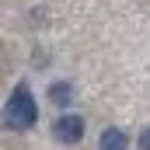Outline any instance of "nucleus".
Returning a JSON list of instances; mask_svg holds the SVG:
<instances>
[{
  "label": "nucleus",
  "instance_id": "obj_3",
  "mask_svg": "<svg viewBox=\"0 0 150 150\" xmlns=\"http://www.w3.org/2000/svg\"><path fill=\"white\" fill-rule=\"evenodd\" d=\"M98 150H129V136L119 129V126H108L98 140Z\"/></svg>",
  "mask_w": 150,
  "mask_h": 150
},
{
  "label": "nucleus",
  "instance_id": "obj_1",
  "mask_svg": "<svg viewBox=\"0 0 150 150\" xmlns=\"http://www.w3.org/2000/svg\"><path fill=\"white\" fill-rule=\"evenodd\" d=\"M35 119H38V105L32 98V91L25 84H18L11 91V98H7V126L11 129H32Z\"/></svg>",
  "mask_w": 150,
  "mask_h": 150
},
{
  "label": "nucleus",
  "instance_id": "obj_5",
  "mask_svg": "<svg viewBox=\"0 0 150 150\" xmlns=\"http://www.w3.org/2000/svg\"><path fill=\"white\" fill-rule=\"evenodd\" d=\"M140 150H150V126L140 133Z\"/></svg>",
  "mask_w": 150,
  "mask_h": 150
},
{
  "label": "nucleus",
  "instance_id": "obj_2",
  "mask_svg": "<svg viewBox=\"0 0 150 150\" xmlns=\"http://www.w3.org/2000/svg\"><path fill=\"white\" fill-rule=\"evenodd\" d=\"M52 136L59 140V143H80L84 140V119L80 115H59L56 122H52Z\"/></svg>",
  "mask_w": 150,
  "mask_h": 150
},
{
  "label": "nucleus",
  "instance_id": "obj_4",
  "mask_svg": "<svg viewBox=\"0 0 150 150\" xmlns=\"http://www.w3.org/2000/svg\"><path fill=\"white\" fill-rule=\"evenodd\" d=\"M49 101H52V105H59V108L74 105V84H67V80L49 84Z\"/></svg>",
  "mask_w": 150,
  "mask_h": 150
}]
</instances>
